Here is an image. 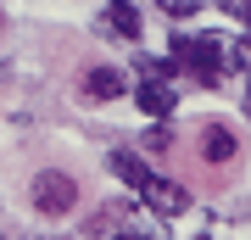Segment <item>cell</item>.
Masks as SVG:
<instances>
[{"mask_svg": "<svg viewBox=\"0 0 251 240\" xmlns=\"http://www.w3.org/2000/svg\"><path fill=\"white\" fill-rule=\"evenodd\" d=\"M246 117H251V67H246Z\"/></svg>", "mask_w": 251, "mask_h": 240, "instance_id": "10", "label": "cell"}, {"mask_svg": "<svg viewBox=\"0 0 251 240\" xmlns=\"http://www.w3.org/2000/svg\"><path fill=\"white\" fill-rule=\"evenodd\" d=\"M73 201H78V185L62 173V168H45V173H34V213H45V218H62L73 213Z\"/></svg>", "mask_w": 251, "mask_h": 240, "instance_id": "1", "label": "cell"}, {"mask_svg": "<svg viewBox=\"0 0 251 240\" xmlns=\"http://www.w3.org/2000/svg\"><path fill=\"white\" fill-rule=\"evenodd\" d=\"M140 207H145V213H156V218H179V213H190V196H184V190L179 185H168V179H145V185H140Z\"/></svg>", "mask_w": 251, "mask_h": 240, "instance_id": "2", "label": "cell"}, {"mask_svg": "<svg viewBox=\"0 0 251 240\" xmlns=\"http://www.w3.org/2000/svg\"><path fill=\"white\" fill-rule=\"evenodd\" d=\"M117 95H128V79L117 67H90L84 73V101H117Z\"/></svg>", "mask_w": 251, "mask_h": 240, "instance_id": "4", "label": "cell"}, {"mask_svg": "<svg viewBox=\"0 0 251 240\" xmlns=\"http://www.w3.org/2000/svg\"><path fill=\"white\" fill-rule=\"evenodd\" d=\"M156 11H168V17H196L201 11V0H151Z\"/></svg>", "mask_w": 251, "mask_h": 240, "instance_id": "8", "label": "cell"}, {"mask_svg": "<svg viewBox=\"0 0 251 240\" xmlns=\"http://www.w3.org/2000/svg\"><path fill=\"white\" fill-rule=\"evenodd\" d=\"M145 145L151 151H168V129H145Z\"/></svg>", "mask_w": 251, "mask_h": 240, "instance_id": "9", "label": "cell"}, {"mask_svg": "<svg viewBox=\"0 0 251 240\" xmlns=\"http://www.w3.org/2000/svg\"><path fill=\"white\" fill-rule=\"evenodd\" d=\"M134 101H140V112H145V117H156V123H162V117H173V107H179V89L145 79V84L134 89Z\"/></svg>", "mask_w": 251, "mask_h": 240, "instance_id": "3", "label": "cell"}, {"mask_svg": "<svg viewBox=\"0 0 251 240\" xmlns=\"http://www.w3.org/2000/svg\"><path fill=\"white\" fill-rule=\"evenodd\" d=\"M246 39H251V11H246Z\"/></svg>", "mask_w": 251, "mask_h": 240, "instance_id": "11", "label": "cell"}, {"mask_svg": "<svg viewBox=\"0 0 251 240\" xmlns=\"http://www.w3.org/2000/svg\"><path fill=\"white\" fill-rule=\"evenodd\" d=\"M106 168L123 179L128 190H140L145 179H151V168H145V157H140V151H112V157H106Z\"/></svg>", "mask_w": 251, "mask_h": 240, "instance_id": "6", "label": "cell"}, {"mask_svg": "<svg viewBox=\"0 0 251 240\" xmlns=\"http://www.w3.org/2000/svg\"><path fill=\"white\" fill-rule=\"evenodd\" d=\"M100 28H112L117 39H140V6L134 0H106V17H100Z\"/></svg>", "mask_w": 251, "mask_h": 240, "instance_id": "5", "label": "cell"}, {"mask_svg": "<svg viewBox=\"0 0 251 240\" xmlns=\"http://www.w3.org/2000/svg\"><path fill=\"white\" fill-rule=\"evenodd\" d=\"M201 157H206V162H229V157H234V134H229L224 123H206V134H201Z\"/></svg>", "mask_w": 251, "mask_h": 240, "instance_id": "7", "label": "cell"}]
</instances>
